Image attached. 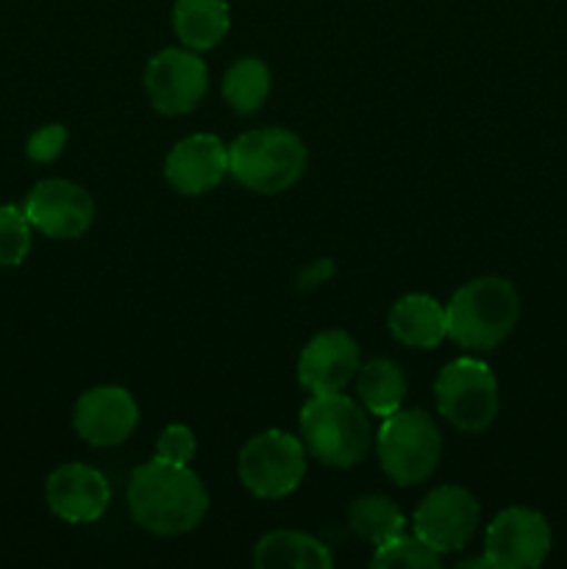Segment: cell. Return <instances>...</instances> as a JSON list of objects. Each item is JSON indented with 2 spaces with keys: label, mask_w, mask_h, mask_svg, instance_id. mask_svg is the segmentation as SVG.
Returning a JSON list of instances; mask_svg holds the SVG:
<instances>
[{
  "label": "cell",
  "mask_w": 567,
  "mask_h": 569,
  "mask_svg": "<svg viewBox=\"0 0 567 569\" xmlns=\"http://www.w3.org/2000/svg\"><path fill=\"white\" fill-rule=\"evenodd\" d=\"M356 392L361 406L376 417H389L400 409L406 398V376L392 359H370L359 365L356 372Z\"/></svg>",
  "instance_id": "d6986e66"
},
{
  "label": "cell",
  "mask_w": 567,
  "mask_h": 569,
  "mask_svg": "<svg viewBox=\"0 0 567 569\" xmlns=\"http://www.w3.org/2000/svg\"><path fill=\"white\" fill-rule=\"evenodd\" d=\"M298 426L306 453L337 470L359 465L372 442L367 409L342 392L311 395L300 409Z\"/></svg>",
  "instance_id": "3957f363"
},
{
  "label": "cell",
  "mask_w": 567,
  "mask_h": 569,
  "mask_svg": "<svg viewBox=\"0 0 567 569\" xmlns=\"http://www.w3.org/2000/svg\"><path fill=\"white\" fill-rule=\"evenodd\" d=\"M228 176V144L215 133L183 137L165 159V178L187 198L211 192Z\"/></svg>",
  "instance_id": "9a60e30c"
},
{
  "label": "cell",
  "mask_w": 567,
  "mask_h": 569,
  "mask_svg": "<svg viewBox=\"0 0 567 569\" xmlns=\"http://www.w3.org/2000/svg\"><path fill=\"white\" fill-rule=\"evenodd\" d=\"M348 526L356 537L372 542L376 548L406 531L404 511L384 495H365V498L354 500L348 511Z\"/></svg>",
  "instance_id": "44dd1931"
},
{
  "label": "cell",
  "mask_w": 567,
  "mask_h": 569,
  "mask_svg": "<svg viewBox=\"0 0 567 569\" xmlns=\"http://www.w3.org/2000/svg\"><path fill=\"white\" fill-rule=\"evenodd\" d=\"M145 92L159 114L178 117L192 111L209 89V70L198 50L165 48L145 67Z\"/></svg>",
  "instance_id": "9c48e42d"
},
{
  "label": "cell",
  "mask_w": 567,
  "mask_h": 569,
  "mask_svg": "<svg viewBox=\"0 0 567 569\" xmlns=\"http://www.w3.org/2000/svg\"><path fill=\"white\" fill-rule=\"evenodd\" d=\"M128 511L133 522L156 537L195 531L209 511V492L189 465L150 459L131 472Z\"/></svg>",
  "instance_id": "6da1fadb"
},
{
  "label": "cell",
  "mask_w": 567,
  "mask_h": 569,
  "mask_svg": "<svg viewBox=\"0 0 567 569\" xmlns=\"http://www.w3.org/2000/svg\"><path fill=\"white\" fill-rule=\"evenodd\" d=\"M67 148V128L59 126V122H50V126H42L39 131L31 133L26 144L28 159L37 161V164H50V161L59 159Z\"/></svg>",
  "instance_id": "d4e9b609"
},
{
  "label": "cell",
  "mask_w": 567,
  "mask_h": 569,
  "mask_svg": "<svg viewBox=\"0 0 567 569\" xmlns=\"http://www.w3.org/2000/svg\"><path fill=\"white\" fill-rule=\"evenodd\" d=\"M172 28H176L183 48L211 50L222 42V37L231 28L228 0H176Z\"/></svg>",
  "instance_id": "ac0fdd59"
},
{
  "label": "cell",
  "mask_w": 567,
  "mask_h": 569,
  "mask_svg": "<svg viewBox=\"0 0 567 569\" xmlns=\"http://www.w3.org/2000/svg\"><path fill=\"white\" fill-rule=\"evenodd\" d=\"M306 144L287 128H256L228 144V176L259 194L287 192L306 172Z\"/></svg>",
  "instance_id": "277c9868"
},
{
  "label": "cell",
  "mask_w": 567,
  "mask_h": 569,
  "mask_svg": "<svg viewBox=\"0 0 567 569\" xmlns=\"http://www.w3.org/2000/svg\"><path fill=\"white\" fill-rule=\"evenodd\" d=\"M195 450H198L195 433L189 431L187 426H181V422L167 426L165 431L159 433V442H156V456L165 461H172V465H189Z\"/></svg>",
  "instance_id": "cb8c5ba5"
},
{
  "label": "cell",
  "mask_w": 567,
  "mask_h": 569,
  "mask_svg": "<svg viewBox=\"0 0 567 569\" xmlns=\"http://www.w3.org/2000/svg\"><path fill=\"white\" fill-rule=\"evenodd\" d=\"M270 94V67L256 56L233 61L222 76V98L237 114H256Z\"/></svg>",
  "instance_id": "ffe728a7"
},
{
  "label": "cell",
  "mask_w": 567,
  "mask_h": 569,
  "mask_svg": "<svg viewBox=\"0 0 567 569\" xmlns=\"http://www.w3.org/2000/svg\"><path fill=\"white\" fill-rule=\"evenodd\" d=\"M550 542L554 533L539 511L511 506L489 522L484 556L493 569H531L548 559Z\"/></svg>",
  "instance_id": "30bf717a"
},
{
  "label": "cell",
  "mask_w": 567,
  "mask_h": 569,
  "mask_svg": "<svg viewBox=\"0 0 567 569\" xmlns=\"http://www.w3.org/2000/svg\"><path fill=\"white\" fill-rule=\"evenodd\" d=\"M442 565L437 550L428 548L420 537H409V533H398L389 542L378 545L376 556H372V567L376 569H437Z\"/></svg>",
  "instance_id": "7402d4cb"
},
{
  "label": "cell",
  "mask_w": 567,
  "mask_h": 569,
  "mask_svg": "<svg viewBox=\"0 0 567 569\" xmlns=\"http://www.w3.org/2000/svg\"><path fill=\"white\" fill-rule=\"evenodd\" d=\"M445 315H448V337L459 348L470 353H487L515 331L520 298L509 278H472L450 295Z\"/></svg>",
  "instance_id": "7a4b0ae2"
},
{
  "label": "cell",
  "mask_w": 567,
  "mask_h": 569,
  "mask_svg": "<svg viewBox=\"0 0 567 569\" xmlns=\"http://www.w3.org/2000/svg\"><path fill=\"white\" fill-rule=\"evenodd\" d=\"M434 398L439 415L465 433H481L498 417V381L484 361L470 356L439 370Z\"/></svg>",
  "instance_id": "52a82bcc"
},
{
  "label": "cell",
  "mask_w": 567,
  "mask_h": 569,
  "mask_svg": "<svg viewBox=\"0 0 567 569\" xmlns=\"http://www.w3.org/2000/svg\"><path fill=\"white\" fill-rule=\"evenodd\" d=\"M31 231L26 211L11 203L0 206V267H17L28 259Z\"/></svg>",
  "instance_id": "603a6c76"
},
{
  "label": "cell",
  "mask_w": 567,
  "mask_h": 569,
  "mask_svg": "<svg viewBox=\"0 0 567 569\" xmlns=\"http://www.w3.org/2000/svg\"><path fill=\"white\" fill-rule=\"evenodd\" d=\"M44 500L59 520L70 522V526H83V522H94L103 517L111 503V489L103 472L70 461V465L56 467L48 476Z\"/></svg>",
  "instance_id": "5bb4252c"
},
{
  "label": "cell",
  "mask_w": 567,
  "mask_h": 569,
  "mask_svg": "<svg viewBox=\"0 0 567 569\" xmlns=\"http://www.w3.org/2000/svg\"><path fill=\"white\" fill-rule=\"evenodd\" d=\"M139 422V406L122 387H94L78 398L72 409V428L92 448H115L133 433Z\"/></svg>",
  "instance_id": "7c38bea8"
},
{
  "label": "cell",
  "mask_w": 567,
  "mask_h": 569,
  "mask_svg": "<svg viewBox=\"0 0 567 569\" xmlns=\"http://www.w3.org/2000/svg\"><path fill=\"white\" fill-rule=\"evenodd\" d=\"M237 470L242 487L256 498H287L306 476V448L292 433L270 428L242 445Z\"/></svg>",
  "instance_id": "8992f818"
},
{
  "label": "cell",
  "mask_w": 567,
  "mask_h": 569,
  "mask_svg": "<svg viewBox=\"0 0 567 569\" xmlns=\"http://www.w3.org/2000/svg\"><path fill=\"white\" fill-rule=\"evenodd\" d=\"M381 470L398 487H417L434 476L442 456V433L422 409H398L384 417L376 437Z\"/></svg>",
  "instance_id": "5b68a950"
},
{
  "label": "cell",
  "mask_w": 567,
  "mask_h": 569,
  "mask_svg": "<svg viewBox=\"0 0 567 569\" xmlns=\"http://www.w3.org/2000/svg\"><path fill=\"white\" fill-rule=\"evenodd\" d=\"M253 565L261 569H331L334 556L304 531H270L256 542Z\"/></svg>",
  "instance_id": "e0dca14e"
},
{
  "label": "cell",
  "mask_w": 567,
  "mask_h": 569,
  "mask_svg": "<svg viewBox=\"0 0 567 569\" xmlns=\"http://www.w3.org/2000/svg\"><path fill=\"white\" fill-rule=\"evenodd\" d=\"M478 520H481V506L476 495L456 483H442L417 506L415 533L439 556L456 553L476 537Z\"/></svg>",
  "instance_id": "ba28073f"
},
{
  "label": "cell",
  "mask_w": 567,
  "mask_h": 569,
  "mask_svg": "<svg viewBox=\"0 0 567 569\" xmlns=\"http://www.w3.org/2000/svg\"><path fill=\"white\" fill-rule=\"evenodd\" d=\"M359 372V345L342 328L315 333L298 359V381L311 395L342 392Z\"/></svg>",
  "instance_id": "4fadbf2b"
},
{
  "label": "cell",
  "mask_w": 567,
  "mask_h": 569,
  "mask_svg": "<svg viewBox=\"0 0 567 569\" xmlns=\"http://www.w3.org/2000/svg\"><path fill=\"white\" fill-rule=\"evenodd\" d=\"M33 231L48 239H78L94 220V200L81 183L67 178H44L22 203Z\"/></svg>",
  "instance_id": "8fae6325"
},
{
  "label": "cell",
  "mask_w": 567,
  "mask_h": 569,
  "mask_svg": "<svg viewBox=\"0 0 567 569\" xmlns=\"http://www.w3.org/2000/svg\"><path fill=\"white\" fill-rule=\"evenodd\" d=\"M389 331L406 348L431 350L448 337V315L437 298L411 292L395 300L389 309Z\"/></svg>",
  "instance_id": "2e32d148"
}]
</instances>
